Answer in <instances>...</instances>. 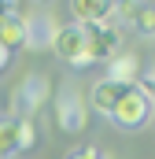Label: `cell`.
<instances>
[{
  "instance_id": "ac0fdd59",
  "label": "cell",
  "mask_w": 155,
  "mask_h": 159,
  "mask_svg": "<svg viewBox=\"0 0 155 159\" xmlns=\"http://www.w3.org/2000/svg\"><path fill=\"white\" fill-rule=\"evenodd\" d=\"M4 4H7V7H11V11H15V4H19V0H4Z\"/></svg>"
},
{
  "instance_id": "4fadbf2b",
  "label": "cell",
  "mask_w": 155,
  "mask_h": 159,
  "mask_svg": "<svg viewBox=\"0 0 155 159\" xmlns=\"http://www.w3.org/2000/svg\"><path fill=\"white\" fill-rule=\"evenodd\" d=\"M33 144H37V126H33V119L19 115V152H30Z\"/></svg>"
},
{
  "instance_id": "e0dca14e",
  "label": "cell",
  "mask_w": 155,
  "mask_h": 159,
  "mask_svg": "<svg viewBox=\"0 0 155 159\" xmlns=\"http://www.w3.org/2000/svg\"><path fill=\"white\" fill-rule=\"evenodd\" d=\"M7 11H11V7H7V4H4V0H0V19H4V15H7Z\"/></svg>"
},
{
  "instance_id": "ba28073f",
  "label": "cell",
  "mask_w": 155,
  "mask_h": 159,
  "mask_svg": "<svg viewBox=\"0 0 155 159\" xmlns=\"http://www.w3.org/2000/svg\"><path fill=\"white\" fill-rule=\"evenodd\" d=\"M129 89H133V85H118V81H111V78H100L92 85V96H89V100H92V107H96L100 115H111V107H115Z\"/></svg>"
},
{
  "instance_id": "2e32d148",
  "label": "cell",
  "mask_w": 155,
  "mask_h": 159,
  "mask_svg": "<svg viewBox=\"0 0 155 159\" xmlns=\"http://www.w3.org/2000/svg\"><path fill=\"white\" fill-rule=\"evenodd\" d=\"M118 4H129V7H140V4H148V0H118Z\"/></svg>"
},
{
  "instance_id": "30bf717a",
  "label": "cell",
  "mask_w": 155,
  "mask_h": 159,
  "mask_svg": "<svg viewBox=\"0 0 155 159\" xmlns=\"http://www.w3.org/2000/svg\"><path fill=\"white\" fill-rule=\"evenodd\" d=\"M0 44H4L7 52H15V48L26 44V15L7 11V15L0 19Z\"/></svg>"
},
{
  "instance_id": "8fae6325",
  "label": "cell",
  "mask_w": 155,
  "mask_h": 159,
  "mask_svg": "<svg viewBox=\"0 0 155 159\" xmlns=\"http://www.w3.org/2000/svg\"><path fill=\"white\" fill-rule=\"evenodd\" d=\"M19 156V115H0V159Z\"/></svg>"
},
{
  "instance_id": "9a60e30c",
  "label": "cell",
  "mask_w": 155,
  "mask_h": 159,
  "mask_svg": "<svg viewBox=\"0 0 155 159\" xmlns=\"http://www.w3.org/2000/svg\"><path fill=\"white\" fill-rule=\"evenodd\" d=\"M7 63H11V52H7V48H4V44H0V70H4V67H7Z\"/></svg>"
},
{
  "instance_id": "9c48e42d",
  "label": "cell",
  "mask_w": 155,
  "mask_h": 159,
  "mask_svg": "<svg viewBox=\"0 0 155 159\" xmlns=\"http://www.w3.org/2000/svg\"><path fill=\"white\" fill-rule=\"evenodd\" d=\"M55 30H59V22L52 19V15H33V19H26V48H48L52 37H55Z\"/></svg>"
},
{
  "instance_id": "8992f818",
  "label": "cell",
  "mask_w": 155,
  "mask_h": 159,
  "mask_svg": "<svg viewBox=\"0 0 155 159\" xmlns=\"http://www.w3.org/2000/svg\"><path fill=\"white\" fill-rule=\"evenodd\" d=\"M107 78L118 81V85H137V78H140V59L133 52H115L107 59Z\"/></svg>"
},
{
  "instance_id": "6da1fadb",
  "label": "cell",
  "mask_w": 155,
  "mask_h": 159,
  "mask_svg": "<svg viewBox=\"0 0 155 159\" xmlns=\"http://www.w3.org/2000/svg\"><path fill=\"white\" fill-rule=\"evenodd\" d=\"M107 119L115 122L118 129H140V126H148V119H152V96H144V93L129 89L115 107H111V115H107Z\"/></svg>"
},
{
  "instance_id": "7c38bea8",
  "label": "cell",
  "mask_w": 155,
  "mask_h": 159,
  "mask_svg": "<svg viewBox=\"0 0 155 159\" xmlns=\"http://www.w3.org/2000/svg\"><path fill=\"white\" fill-rule=\"evenodd\" d=\"M129 26H137V34H144V37H152V34H155V11H152V4H140Z\"/></svg>"
},
{
  "instance_id": "5b68a950",
  "label": "cell",
  "mask_w": 155,
  "mask_h": 159,
  "mask_svg": "<svg viewBox=\"0 0 155 159\" xmlns=\"http://www.w3.org/2000/svg\"><path fill=\"white\" fill-rule=\"evenodd\" d=\"M15 100L22 107V119H30L33 111H41V104L48 100V78L44 74H26L22 85H19V93H15Z\"/></svg>"
},
{
  "instance_id": "3957f363",
  "label": "cell",
  "mask_w": 155,
  "mask_h": 159,
  "mask_svg": "<svg viewBox=\"0 0 155 159\" xmlns=\"http://www.w3.org/2000/svg\"><path fill=\"white\" fill-rule=\"evenodd\" d=\"M85 30V52H89V63H107L111 56L118 52V30L111 22H92V26H81Z\"/></svg>"
},
{
  "instance_id": "5bb4252c",
  "label": "cell",
  "mask_w": 155,
  "mask_h": 159,
  "mask_svg": "<svg viewBox=\"0 0 155 159\" xmlns=\"http://www.w3.org/2000/svg\"><path fill=\"white\" fill-rule=\"evenodd\" d=\"M70 159H104V152H100V148H78Z\"/></svg>"
},
{
  "instance_id": "7a4b0ae2",
  "label": "cell",
  "mask_w": 155,
  "mask_h": 159,
  "mask_svg": "<svg viewBox=\"0 0 155 159\" xmlns=\"http://www.w3.org/2000/svg\"><path fill=\"white\" fill-rule=\"evenodd\" d=\"M52 48H55V56L63 59V63H70V67H92L89 63V52H85V30L70 22V26H59L55 30V37H52Z\"/></svg>"
},
{
  "instance_id": "277c9868",
  "label": "cell",
  "mask_w": 155,
  "mask_h": 159,
  "mask_svg": "<svg viewBox=\"0 0 155 159\" xmlns=\"http://www.w3.org/2000/svg\"><path fill=\"white\" fill-rule=\"evenodd\" d=\"M55 119L63 133H81L89 126V111H85V100L78 96L74 89H63L59 100H55Z\"/></svg>"
},
{
  "instance_id": "52a82bcc",
  "label": "cell",
  "mask_w": 155,
  "mask_h": 159,
  "mask_svg": "<svg viewBox=\"0 0 155 159\" xmlns=\"http://www.w3.org/2000/svg\"><path fill=\"white\" fill-rule=\"evenodd\" d=\"M78 26H92V22H107V15L115 11V0H70Z\"/></svg>"
}]
</instances>
